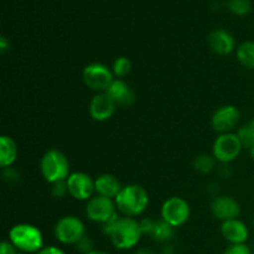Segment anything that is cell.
Wrapping results in <instances>:
<instances>
[{
	"mask_svg": "<svg viewBox=\"0 0 254 254\" xmlns=\"http://www.w3.org/2000/svg\"><path fill=\"white\" fill-rule=\"evenodd\" d=\"M117 211L126 217H139L149 206V195L145 189L136 184L123 186L116 198Z\"/></svg>",
	"mask_w": 254,
	"mask_h": 254,
	"instance_id": "cell-1",
	"label": "cell"
},
{
	"mask_svg": "<svg viewBox=\"0 0 254 254\" xmlns=\"http://www.w3.org/2000/svg\"><path fill=\"white\" fill-rule=\"evenodd\" d=\"M223 254H252V251L246 243L243 245H231Z\"/></svg>",
	"mask_w": 254,
	"mask_h": 254,
	"instance_id": "cell-28",
	"label": "cell"
},
{
	"mask_svg": "<svg viewBox=\"0 0 254 254\" xmlns=\"http://www.w3.org/2000/svg\"><path fill=\"white\" fill-rule=\"evenodd\" d=\"M114 74L112 68L102 62H92L88 64L82 71V81L91 91L96 93L107 92L112 82L114 81Z\"/></svg>",
	"mask_w": 254,
	"mask_h": 254,
	"instance_id": "cell-6",
	"label": "cell"
},
{
	"mask_svg": "<svg viewBox=\"0 0 254 254\" xmlns=\"http://www.w3.org/2000/svg\"><path fill=\"white\" fill-rule=\"evenodd\" d=\"M216 161L217 160L213 158V155L202 154V155H198L195 159V161H193V168L200 174H210L215 169Z\"/></svg>",
	"mask_w": 254,
	"mask_h": 254,
	"instance_id": "cell-23",
	"label": "cell"
},
{
	"mask_svg": "<svg viewBox=\"0 0 254 254\" xmlns=\"http://www.w3.org/2000/svg\"><path fill=\"white\" fill-rule=\"evenodd\" d=\"M51 193L54 197L62 198L68 193V189H67L66 181H59V183L51 184Z\"/></svg>",
	"mask_w": 254,
	"mask_h": 254,
	"instance_id": "cell-26",
	"label": "cell"
},
{
	"mask_svg": "<svg viewBox=\"0 0 254 254\" xmlns=\"http://www.w3.org/2000/svg\"><path fill=\"white\" fill-rule=\"evenodd\" d=\"M87 254H109V253L103 252V251H97V250H94V251H92V252H89V253H87Z\"/></svg>",
	"mask_w": 254,
	"mask_h": 254,
	"instance_id": "cell-35",
	"label": "cell"
},
{
	"mask_svg": "<svg viewBox=\"0 0 254 254\" xmlns=\"http://www.w3.org/2000/svg\"><path fill=\"white\" fill-rule=\"evenodd\" d=\"M68 195L77 201H88L96 193L94 180L86 173L76 171L71 173V175L66 180Z\"/></svg>",
	"mask_w": 254,
	"mask_h": 254,
	"instance_id": "cell-10",
	"label": "cell"
},
{
	"mask_svg": "<svg viewBox=\"0 0 254 254\" xmlns=\"http://www.w3.org/2000/svg\"><path fill=\"white\" fill-rule=\"evenodd\" d=\"M207 44L211 51L220 56H226L235 51L236 41L231 32L223 29H216L207 36Z\"/></svg>",
	"mask_w": 254,
	"mask_h": 254,
	"instance_id": "cell-14",
	"label": "cell"
},
{
	"mask_svg": "<svg viewBox=\"0 0 254 254\" xmlns=\"http://www.w3.org/2000/svg\"><path fill=\"white\" fill-rule=\"evenodd\" d=\"M94 188H96V195L114 200L121 192L123 186L116 175L102 174V175L97 176V179H94Z\"/></svg>",
	"mask_w": 254,
	"mask_h": 254,
	"instance_id": "cell-17",
	"label": "cell"
},
{
	"mask_svg": "<svg viewBox=\"0 0 254 254\" xmlns=\"http://www.w3.org/2000/svg\"><path fill=\"white\" fill-rule=\"evenodd\" d=\"M241 211L242 210L238 201L230 196H216L211 202V212L213 217L222 222L238 218Z\"/></svg>",
	"mask_w": 254,
	"mask_h": 254,
	"instance_id": "cell-13",
	"label": "cell"
},
{
	"mask_svg": "<svg viewBox=\"0 0 254 254\" xmlns=\"http://www.w3.org/2000/svg\"><path fill=\"white\" fill-rule=\"evenodd\" d=\"M117 104L107 92L96 93L91 98L88 104V113L91 118L96 122L109 121L114 116Z\"/></svg>",
	"mask_w": 254,
	"mask_h": 254,
	"instance_id": "cell-12",
	"label": "cell"
},
{
	"mask_svg": "<svg viewBox=\"0 0 254 254\" xmlns=\"http://www.w3.org/2000/svg\"><path fill=\"white\" fill-rule=\"evenodd\" d=\"M243 145L236 133L220 134L213 141L212 155L218 163L230 164L241 155Z\"/></svg>",
	"mask_w": 254,
	"mask_h": 254,
	"instance_id": "cell-7",
	"label": "cell"
},
{
	"mask_svg": "<svg viewBox=\"0 0 254 254\" xmlns=\"http://www.w3.org/2000/svg\"><path fill=\"white\" fill-rule=\"evenodd\" d=\"M221 235L231 245H243L250 237L247 225L240 218L225 221L221 225Z\"/></svg>",
	"mask_w": 254,
	"mask_h": 254,
	"instance_id": "cell-15",
	"label": "cell"
},
{
	"mask_svg": "<svg viewBox=\"0 0 254 254\" xmlns=\"http://www.w3.org/2000/svg\"><path fill=\"white\" fill-rule=\"evenodd\" d=\"M143 232H141L140 223L133 217L119 216L107 237L111 240L112 245L119 251H128L135 247L140 241Z\"/></svg>",
	"mask_w": 254,
	"mask_h": 254,
	"instance_id": "cell-2",
	"label": "cell"
},
{
	"mask_svg": "<svg viewBox=\"0 0 254 254\" xmlns=\"http://www.w3.org/2000/svg\"><path fill=\"white\" fill-rule=\"evenodd\" d=\"M250 154H251V158H252L254 161V146H252V148L250 149Z\"/></svg>",
	"mask_w": 254,
	"mask_h": 254,
	"instance_id": "cell-36",
	"label": "cell"
},
{
	"mask_svg": "<svg viewBox=\"0 0 254 254\" xmlns=\"http://www.w3.org/2000/svg\"><path fill=\"white\" fill-rule=\"evenodd\" d=\"M191 215V208L188 201L179 196H173L164 201L161 205V220L165 221L174 228L181 227L189 221Z\"/></svg>",
	"mask_w": 254,
	"mask_h": 254,
	"instance_id": "cell-8",
	"label": "cell"
},
{
	"mask_svg": "<svg viewBox=\"0 0 254 254\" xmlns=\"http://www.w3.org/2000/svg\"><path fill=\"white\" fill-rule=\"evenodd\" d=\"M19 251L14 247L10 241H2L0 246V254H17Z\"/></svg>",
	"mask_w": 254,
	"mask_h": 254,
	"instance_id": "cell-29",
	"label": "cell"
},
{
	"mask_svg": "<svg viewBox=\"0 0 254 254\" xmlns=\"http://www.w3.org/2000/svg\"><path fill=\"white\" fill-rule=\"evenodd\" d=\"M131 71V61L126 56H119L114 60L112 64V72L116 78H122L128 76Z\"/></svg>",
	"mask_w": 254,
	"mask_h": 254,
	"instance_id": "cell-22",
	"label": "cell"
},
{
	"mask_svg": "<svg viewBox=\"0 0 254 254\" xmlns=\"http://www.w3.org/2000/svg\"><path fill=\"white\" fill-rule=\"evenodd\" d=\"M93 247H94L93 241H92L89 237H87V236H84V237L76 245V250L82 254H87L92 252V251H94Z\"/></svg>",
	"mask_w": 254,
	"mask_h": 254,
	"instance_id": "cell-27",
	"label": "cell"
},
{
	"mask_svg": "<svg viewBox=\"0 0 254 254\" xmlns=\"http://www.w3.org/2000/svg\"><path fill=\"white\" fill-rule=\"evenodd\" d=\"M69 161L59 149H50L40 160V173L42 178L51 185L59 181H66L71 175Z\"/></svg>",
	"mask_w": 254,
	"mask_h": 254,
	"instance_id": "cell-4",
	"label": "cell"
},
{
	"mask_svg": "<svg viewBox=\"0 0 254 254\" xmlns=\"http://www.w3.org/2000/svg\"><path fill=\"white\" fill-rule=\"evenodd\" d=\"M135 254H156V253L154 252L153 250H150V248L143 247V248H139V250L135 252Z\"/></svg>",
	"mask_w": 254,
	"mask_h": 254,
	"instance_id": "cell-33",
	"label": "cell"
},
{
	"mask_svg": "<svg viewBox=\"0 0 254 254\" xmlns=\"http://www.w3.org/2000/svg\"><path fill=\"white\" fill-rule=\"evenodd\" d=\"M236 57L243 67L254 69V41H245L238 46Z\"/></svg>",
	"mask_w": 254,
	"mask_h": 254,
	"instance_id": "cell-19",
	"label": "cell"
},
{
	"mask_svg": "<svg viewBox=\"0 0 254 254\" xmlns=\"http://www.w3.org/2000/svg\"><path fill=\"white\" fill-rule=\"evenodd\" d=\"M36 254H66L60 247L56 246H46V247L42 248L39 253Z\"/></svg>",
	"mask_w": 254,
	"mask_h": 254,
	"instance_id": "cell-31",
	"label": "cell"
},
{
	"mask_svg": "<svg viewBox=\"0 0 254 254\" xmlns=\"http://www.w3.org/2000/svg\"><path fill=\"white\" fill-rule=\"evenodd\" d=\"M84 213L89 221L103 225V223L108 222L111 218H113L118 213V211H117L114 200L104 197V196L94 195L93 197L87 201Z\"/></svg>",
	"mask_w": 254,
	"mask_h": 254,
	"instance_id": "cell-9",
	"label": "cell"
},
{
	"mask_svg": "<svg viewBox=\"0 0 254 254\" xmlns=\"http://www.w3.org/2000/svg\"><path fill=\"white\" fill-rule=\"evenodd\" d=\"M228 9L238 16H245L252 9L250 0H228Z\"/></svg>",
	"mask_w": 254,
	"mask_h": 254,
	"instance_id": "cell-24",
	"label": "cell"
},
{
	"mask_svg": "<svg viewBox=\"0 0 254 254\" xmlns=\"http://www.w3.org/2000/svg\"><path fill=\"white\" fill-rule=\"evenodd\" d=\"M107 93L118 107H129L135 102V93L131 87L122 78H114Z\"/></svg>",
	"mask_w": 254,
	"mask_h": 254,
	"instance_id": "cell-16",
	"label": "cell"
},
{
	"mask_svg": "<svg viewBox=\"0 0 254 254\" xmlns=\"http://www.w3.org/2000/svg\"><path fill=\"white\" fill-rule=\"evenodd\" d=\"M55 238L66 246H76L86 236V227L77 216L67 215L60 218L54 227Z\"/></svg>",
	"mask_w": 254,
	"mask_h": 254,
	"instance_id": "cell-5",
	"label": "cell"
},
{
	"mask_svg": "<svg viewBox=\"0 0 254 254\" xmlns=\"http://www.w3.org/2000/svg\"><path fill=\"white\" fill-rule=\"evenodd\" d=\"M242 143L243 148L251 149L254 146V118L241 127L236 133Z\"/></svg>",
	"mask_w": 254,
	"mask_h": 254,
	"instance_id": "cell-21",
	"label": "cell"
},
{
	"mask_svg": "<svg viewBox=\"0 0 254 254\" xmlns=\"http://www.w3.org/2000/svg\"><path fill=\"white\" fill-rule=\"evenodd\" d=\"M10 50V42L7 41V39L5 36L0 37V51L1 54H5Z\"/></svg>",
	"mask_w": 254,
	"mask_h": 254,
	"instance_id": "cell-32",
	"label": "cell"
},
{
	"mask_svg": "<svg viewBox=\"0 0 254 254\" xmlns=\"http://www.w3.org/2000/svg\"><path fill=\"white\" fill-rule=\"evenodd\" d=\"M253 225H254V217H253Z\"/></svg>",
	"mask_w": 254,
	"mask_h": 254,
	"instance_id": "cell-37",
	"label": "cell"
},
{
	"mask_svg": "<svg viewBox=\"0 0 254 254\" xmlns=\"http://www.w3.org/2000/svg\"><path fill=\"white\" fill-rule=\"evenodd\" d=\"M154 222H155V220H151V218H144V220L139 221L143 235H150L151 230H153Z\"/></svg>",
	"mask_w": 254,
	"mask_h": 254,
	"instance_id": "cell-30",
	"label": "cell"
},
{
	"mask_svg": "<svg viewBox=\"0 0 254 254\" xmlns=\"http://www.w3.org/2000/svg\"><path fill=\"white\" fill-rule=\"evenodd\" d=\"M9 241L20 253H39L44 246L42 232L30 223H17L9 231Z\"/></svg>",
	"mask_w": 254,
	"mask_h": 254,
	"instance_id": "cell-3",
	"label": "cell"
},
{
	"mask_svg": "<svg viewBox=\"0 0 254 254\" xmlns=\"http://www.w3.org/2000/svg\"><path fill=\"white\" fill-rule=\"evenodd\" d=\"M163 254H173V247H171V246H166V247L164 248Z\"/></svg>",
	"mask_w": 254,
	"mask_h": 254,
	"instance_id": "cell-34",
	"label": "cell"
},
{
	"mask_svg": "<svg viewBox=\"0 0 254 254\" xmlns=\"http://www.w3.org/2000/svg\"><path fill=\"white\" fill-rule=\"evenodd\" d=\"M17 144L11 136L1 135L0 138V166L1 169L14 165L17 159Z\"/></svg>",
	"mask_w": 254,
	"mask_h": 254,
	"instance_id": "cell-18",
	"label": "cell"
},
{
	"mask_svg": "<svg viewBox=\"0 0 254 254\" xmlns=\"http://www.w3.org/2000/svg\"><path fill=\"white\" fill-rule=\"evenodd\" d=\"M149 236H150L155 242H169L174 236V227L163 220L155 221L153 226V230H151L150 235Z\"/></svg>",
	"mask_w": 254,
	"mask_h": 254,
	"instance_id": "cell-20",
	"label": "cell"
},
{
	"mask_svg": "<svg viewBox=\"0 0 254 254\" xmlns=\"http://www.w3.org/2000/svg\"><path fill=\"white\" fill-rule=\"evenodd\" d=\"M17 254H24V253H17Z\"/></svg>",
	"mask_w": 254,
	"mask_h": 254,
	"instance_id": "cell-38",
	"label": "cell"
},
{
	"mask_svg": "<svg viewBox=\"0 0 254 254\" xmlns=\"http://www.w3.org/2000/svg\"><path fill=\"white\" fill-rule=\"evenodd\" d=\"M241 121V113L238 108L232 104H226L216 109L211 118V127L220 134L233 133Z\"/></svg>",
	"mask_w": 254,
	"mask_h": 254,
	"instance_id": "cell-11",
	"label": "cell"
},
{
	"mask_svg": "<svg viewBox=\"0 0 254 254\" xmlns=\"http://www.w3.org/2000/svg\"><path fill=\"white\" fill-rule=\"evenodd\" d=\"M1 179L4 183L6 184H15L20 180V173L15 168L10 166V168L1 169Z\"/></svg>",
	"mask_w": 254,
	"mask_h": 254,
	"instance_id": "cell-25",
	"label": "cell"
}]
</instances>
